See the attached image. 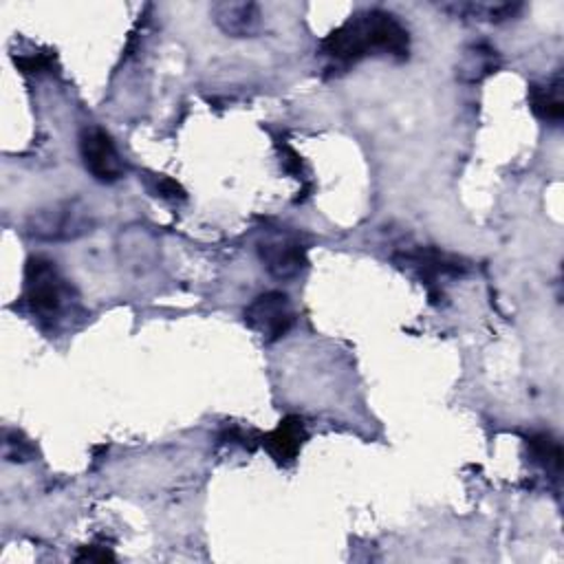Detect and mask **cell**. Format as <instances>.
<instances>
[{
    "instance_id": "5",
    "label": "cell",
    "mask_w": 564,
    "mask_h": 564,
    "mask_svg": "<svg viewBox=\"0 0 564 564\" xmlns=\"http://www.w3.org/2000/svg\"><path fill=\"white\" fill-rule=\"evenodd\" d=\"M79 154L86 170L99 183H115L123 174V161L101 128H86L79 137Z\"/></svg>"
},
{
    "instance_id": "12",
    "label": "cell",
    "mask_w": 564,
    "mask_h": 564,
    "mask_svg": "<svg viewBox=\"0 0 564 564\" xmlns=\"http://www.w3.org/2000/svg\"><path fill=\"white\" fill-rule=\"evenodd\" d=\"M498 55L491 46H485V44H476L471 46L467 53H465V62L460 66V75L467 73V79H480L489 73L496 70L498 66Z\"/></svg>"
},
{
    "instance_id": "8",
    "label": "cell",
    "mask_w": 564,
    "mask_h": 564,
    "mask_svg": "<svg viewBox=\"0 0 564 564\" xmlns=\"http://www.w3.org/2000/svg\"><path fill=\"white\" fill-rule=\"evenodd\" d=\"M214 22L231 37H253L262 29V13L256 2L225 0L212 7Z\"/></svg>"
},
{
    "instance_id": "7",
    "label": "cell",
    "mask_w": 564,
    "mask_h": 564,
    "mask_svg": "<svg viewBox=\"0 0 564 564\" xmlns=\"http://www.w3.org/2000/svg\"><path fill=\"white\" fill-rule=\"evenodd\" d=\"M258 253H260L264 269L278 280L295 278L300 271H304V267L308 262L304 245H300L297 240H293L289 236H280V238L260 242Z\"/></svg>"
},
{
    "instance_id": "15",
    "label": "cell",
    "mask_w": 564,
    "mask_h": 564,
    "mask_svg": "<svg viewBox=\"0 0 564 564\" xmlns=\"http://www.w3.org/2000/svg\"><path fill=\"white\" fill-rule=\"evenodd\" d=\"M77 562H112L115 555L108 549H99V546H84L77 555Z\"/></svg>"
},
{
    "instance_id": "3",
    "label": "cell",
    "mask_w": 564,
    "mask_h": 564,
    "mask_svg": "<svg viewBox=\"0 0 564 564\" xmlns=\"http://www.w3.org/2000/svg\"><path fill=\"white\" fill-rule=\"evenodd\" d=\"M64 280L44 256H33L24 269V300L29 308L40 317H53L64 304Z\"/></svg>"
},
{
    "instance_id": "2",
    "label": "cell",
    "mask_w": 564,
    "mask_h": 564,
    "mask_svg": "<svg viewBox=\"0 0 564 564\" xmlns=\"http://www.w3.org/2000/svg\"><path fill=\"white\" fill-rule=\"evenodd\" d=\"M93 227V218L88 207L82 200H62L48 207L33 212L26 220V231L46 242H64L75 240L88 234Z\"/></svg>"
},
{
    "instance_id": "13",
    "label": "cell",
    "mask_w": 564,
    "mask_h": 564,
    "mask_svg": "<svg viewBox=\"0 0 564 564\" xmlns=\"http://www.w3.org/2000/svg\"><path fill=\"white\" fill-rule=\"evenodd\" d=\"M15 64H18L24 73H40V70H44V68L51 66V55H46V53L26 55V57L15 59Z\"/></svg>"
},
{
    "instance_id": "14",
    "label": "cell",
    "mask_w": 564,
    "mask_h": 564,
    "mask_svg": "<svg viewBox=\"0 0 564 564\" xmlns=\"http://www.w3.org/2000/svg\"><path fill=\"white\" fill-rule=\"evenodd\" d=\"M156 192L163 196V198H185V189L170 176H159L156 178Z\"/></svg>"
},
{
    "instance_id": "4",
    "label": "cell",
    "mask_w": 564,
    "mask_h": 564,
    "mask_svg": "<svg viewBox=\"0 0 564 564\" xmlns=\"http://www.w3.org/2000/svg\"><path fill=\"white\" fill-rule=\"evenodd\" d=\"M293 322V306L282 291H267L245 308V324L267 341L284 337L291 330Z\"/></svg>"
},
{
    "instance_id": "1",
    "label": "cell",
    "mask_w": 564,
    "mask_h": 564,
    "mask_svg": "<svg viewBox=\"0 0 564 564\" xmlns=\"http://www.w3.org/2000/svg\"><path fill=\"white\" fill-rule=\"evenodd\" d=\"M408 51L410 37L405 26L392 13L381 9H370L348 18L322 40V53L341 64L377 53L405 59Z\"/></svg>"
},
{
    "instance_id": "6",
    "label": "cell",
    "mask_w": 564,
    "mask_h": 564,
    "mask_svg": "<svg viewBox=\"0 0 564 564\" xmlns=\"http://www.w3.org/2000/svg\"><path fill=\"white\" fill-rule=\"evenodd\" d=\"M394 262L399 267L412 269L425 284H436L438 278L460 275L465 271V264L458 258L447 256L438 249H430V247H416V249L401 251L394 256Z\"/></svg>"
},
{
    "instance_id": "10",
    "label": "cell",
    "mask_w": 564,
    "mask_h": 564,
    "mask_svg": "<svg viewBox=\"0 0 564 564\" xmlns=\"http://www.w3.org/2000/svg\"><path fill=\"white\" fill-rule=\"evenodd\" d=\"M529 106L538 119L551 126H560L564 119L562 77L555 75L546 84H533L529 88Z\"/></svg>"
},
{
    "instance_id": "11",
    "label": "cell",
    "mask_w": 564,
    "mask_h": 564,
    "mask_svg": "<svg viewBox=\"0 0 564 564\" xmlns=\"http://www.w3.org/2000/svg\"><path fill=\"white\" fill-rule=\"evenodd\" d=\"M527 447L533 456V460L544 467L546 471H553V474H560V467H562V445L560 441L549 434V432H535L527 438Z\"/></svg>"
},
{
    "instance_id": "9",
    "label": "cell",
    "mask_w": 564,
    "mask_h": 564,
    "mask_svg": "<svg viewBox=\"0 0 564 564\" xmlns=\"http://www.w3.org/2000/svg\"><path fill=\"white\" fill-rule=\"evenodd\" d=\"M306 438V430L300 416H284L275 430H271L269 434L262 436V445L264 449L273 456L275 463L280 465H289L295 460L302 443Z\"/></svg>"
}]
</instances>
